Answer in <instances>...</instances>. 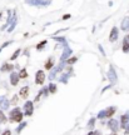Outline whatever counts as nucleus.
I'll use <instances>...</instances> for the list:
<instances>
[{
    "instance_id": "nucleus-20",
    "label": "nucleus",
    "mask_w": 129,
    "mask_h": 135,
    "mask_svg": "<svg viewBox=\"0 0 129 135\" xmlns=\"http://www.w3.org/2000/svg\"><path fill=\"white\" fill-rule=\"evenodd\" d=\"M6 121H8V119H6V115H5V114H4V111L0 109V123H1V124H5Z\"/></svg>"
},
{
    "instance_id": "nucleus-19",
    "label": "nucleus",
    "mask_w": 129,
    "mask_h": 135,
    "mask_svg": "<svg viewBox=\"0 0 129 135\" xmlns=\"http://www.w3.org/2000/svg\"><path fill=\"white\" fill-rule=\"evenodd\" d=\"M48 89H49V93H50V94H55L58 88H57V84L50 83V84H49V86H48Z\"/></svg>"
},
{
    "instance_id": "nucleus-15",
    "label": "nucleus",
    "mask_w": 129,
    "mask_h": 135,
    "mask_svg": "<svg viewBox=\"0 0 129 135\" xmlns=\"http://www.w3.org/2000/svg\"><path fill=\"white\" fill-rule=\"evenodd\" d=\"M45 69H46V70L54 69V59H53V58H49V59L46 60V63H45Z\"/></svg>"
},
{
    "instance_id": "nucleus-4",
    "label": "nucleus",
    "mask_w": 129,
    "mask_h": 135,
    "mask_svg": "<svg viewBox=\"0 0 129 135\" xmlns=\"http://www.w3.org/2000/svg\"><path fill=\"white\" fill-rule=\"evenodd\" d=\"M107 125H108V128H109L113 133H117V131L119 130V128H120V124H119L115 119H110V120L107 123Z\"/></svg>"
},
{
    "instance_id": "nucleus-33",
    "label": "nucleus",
    "mask_w": 129,
    "mask_h": 135,
    "mask_svg": "<svg viewBox=\"0 0 129 135\" xmlns=\"http://www.w3.org/2000/svg\"><path fill=\"white\" fill-rule=\"evenodd\" d=\"M99 50L101 51V54H103V55H105V54H104V49H103V48H101L100 45H99Z\"/></svg>"
},
{
    "instance_id": "nucleus-21",
    "label": "nucleus",
    "mask_w": 129,
    "mask_h": 135,
    "mask_svg": "<svg viewBox=\"0 0 129 135\" xmlns=\"http://www.w3.org/2000/svg\"><path fill=\"white\" fill-rule=\"evenodd\" d=\"M69 76H70V74H69V73H65V74H63V75L60 76V81H62V83H64V84H66V83H68Z\"/></svg>"
},
{
    "instance_id": "nucleus-28",
    "label": "nucleus",
    "mask_w": 129,
    "mask_h": 135,
    "mask_svg": "<svg viewBox=\"0 0 129 135\" xmlns=\"http://www.w3.org/2000/svg\"><path fill=\"white\" fill-rule=\"evenodd\" d=\"M18 100H19V95H14V98L11 99V104H13V105H16V104H18Z\"/></svg>"
},
{
    "instance_id": "nucleus-6",
    "label": "nucleus",
    "mask_w": 129,
    "mask_h": 135,
    "mask_svg": "<svg viewBox=\"0 0 129 135\" xmlns=\"http://www.w3.org/2000/svg\"><path fill=\"white\" fill-rule=\"evenodd\" d=\"M128 125H129V111L120 116V128L125 130Z\"/></svg>"
},
{
    "instance_id": "nucleus-3",
    "label": "nucleus",
    "mask_w": 129,
    "mask_h": 135,
    "mask_svg": "<svg viewBox=\"0 0 129 135\" xmlns=\"http://www.w3.org/2000/svg\"><path fill=\"white\" fill-rule=\"evenodd\" d=\"M33 113H34V103L33 101H27L24 104V115L32 116Z\"/></svg>"
},
{
    "instance_id": "nucleus-25",
    "label": "nucleus",
    "mask_w": 129,
    "mask_h": 135,
    "mask_svg": "<svg viewBox=\"0 0 129 135\" xmlns=\"http://www.w3.org/2000/svg\"><path fill=\"white\" fill-rule=\"evenodd\" d=\"M94 125H95V118H92L89 121H88V129H93L94 128Z\"/></svg>"
},
{
    "instance_id": "nucleus-16",
    "label": "nucleus",
    "mask_w": 129,
    "mask_h": 135,
    "mask_svg": "<svg viewBox=\"0 0 129 135\" xmlns=\"http://www.w3.org/2000/svg\"><path fill=\"white\" fill-rule=\"evenodd\" d=\"M123 51L124 53H128L129 51V35H127L124 38V41H123Z\"/></svg>"
},
{
    "instance_id": "nucleus-27",
    "label": "nucleus",
    "mask_w": 129,
    "mask_h": 135,
    "mask_svg": "<svg viewBox=\"0 0 129 135\" xmlns=\"http://www.w3.org/2000/svg\"><path fill=\"white\" fill-rule=\"evenodd\" d=\"M97 118H98V119H100V120H103V119L105 118V111H104V110H100V111L98 113Z\"/></svg>"
},
{
    "instance_id": "nucleus-2",
    "label": "nucleus",
    "mask_w": 129,
    "mask_h": 135,
    "mask_svg": "<svg viewBox=\"0 0 129 135\" xmlns=\"http://www.w3.org/2000/svg\"><path fill=\"white\" fill-rule=\"evenodd\" d=\"M44 81H45V73L43 70H38L36 74H35V84L43 86Z\"/></svg>"
},
{
    "instance_id": "nucleus-17",
    "label": "nucleus",
    "mask_w": 129,
    "mask_h": 135,
    "mask_svg": "<svg viewBox=\"0 0 129 135\" xmlns=\"http://www.w3.org/2000/svg\"><path fill=\"white\" fill-rule=\"evenodd\" d=\"M122 30L127 31L129 30V18H124L123 21H122Z\"/></svg>"
},
{
    "instance_id": "nucleus-1",
    "label": "nucleus",
    "mask_w": 129,
    "mask_h": 135,
    "mask_svg": "<svg viewBox=\"0 0 129 135\" xmlns=\"http://www.w3.org/2000/svg\"><path fill=\"white\" fill-rule=\"evenodd\" d=\"M23 118H24V114L21 113V109H20L19 106L14 108V109L9 113V120H10V121L23 123Z\"/></svg>"
},
{
    "instance_id": "nucleus-30",
    "label": "nucleus",
    "mask_w": 129,
    "mask_h": 135,
    "mask_svg": "<svg viewBox=\"0 0 129 135\" xmlns=\"http://www.w3.org/2000/svg\"><path fill=\"white\" fill-rule=\"evenodd\" d=\"M57 41H59V43H64V45H66V41H65L64 38H54Z\"/></svg>"
},
{
    "instance_id": "nucleus-9",
    "label": "nucleus",
    "mask_w": 129,
    "mask_h": 135,
    "mask_svg": "<svg viewBox=\"0 0 129 135\" xmlns=\"http://www.w3.org/2000/svg\"><path fill=\"white\" fill-rule=\"evenodd\" d=\"M19 80H20V78H19V74L13 71V73L10 74V84H11L13 86H16V85L19 84Z\"/></svg>"
},
{
    "instance_id": "nucleus-26",
    "label": "nucleus",
    "mask_w": 129,
    "mask_h": 135,
    "mask_svg": "<svg viewBox=\"0 0 129 135\" xmlns=\"http://www.w3.org/2000/svg\"><path fill=\"white\" fill-rule=\"evenodd\" d=\"M45 44H46V40H43L41 43H39V44L36 45V49H38V50H41V49H44Z\"/></svg>"
},
{
    "instance_id": "nucleus-31",
    "label": "nucleus",
    "mask_w": 129,
    "mask_h": 135,
    "mask_svg": "<svg viewBox=\"0 0 129 135\" xmlns=\"http://www.w3.org/2000/svg\"><path fill=\"white\" fill-rule=\"evenodd\" d=\"M1 135H11V131H10L9 129H5V130L3 131V134Z\"/></svg>"
},
{
    "instance_id": "nucleus-5",
    "label": "nucleus",
    "mask_w": 129,
    "mask_h": 135,
    "mask_svg": "<svg viewBox=\"0 0 129 135\" xmlns=\"http://www.w3.org/2000/svg\"><path fill=\"white\" fill-rule=\"evenodd\" d=\"M108 79L110 80V84L112 85H114L117 81H118V78H117V74H115V70H114V68L109 66V71H108Z\"/></svg>"
},
{
    "instance_id": "nucleus-36",
    "label": "nucleus",
    "mask_w": 129,
    "mask_h": 135,
    "mask_svg": "<svg viewBox=\"0 0 129 135\" xmlns=\"http://www.w3.org/2000/svg\"><path fill=\"white\" fill-rule=\"evenodd\" d=\"M109 135H118V134H115V133H113V134H109Z\"/></svg>"
},
{
    "instance_id": "nucleus-10",
    "label": "nucleus",
    "mask_w": 129,
    "mask_h": 135,
    "mask_svg": "<svg viewBox=\"0 0 129 135\" xmlns=\"http://www.w3.org/2000/svg\"><path fill=\"white\" fill-rule=\"evenodd\" d=\"M118 33H119V29H118L117 26L112 28V30H110V35H109V40H110L112 43L117 41V39H118Z\"/></svg>"
},
{
    "instance_id": "nucleus-22",
    "label": "nucleus",
    "mask_w": 129,
    "mask_h": 135,
    "mask_svg": "<svg viewBox=\"0 0 129 135\" xmlns=\"http://www.w3.org/2000/svg\"><path fill=\"white\" fill-rule=\"evenodd\" d=\"M27 124H28V123H25V121H23V123H21V124H20V125H19V126L16 128V130H15V131H16L18 134H20V133L23 131V129H24V128L27 126Z\"/></svg>"
},
{
    "instance_id": "nucleus-23",
    "label": "nucleus",
    "mask_w": 129,
    "mask_h": 135,
    "mask_svg": "<svg viewBox=\"0 0 129 135\" xmlns=\"http://www.w3.org/2000/svg\"><path fill=\"white\" fill-rule=\"evenodd\" d=\"M20 53H21V49H16V50H15V53H14V54L11 55L10 60H11V61H14V60H15V59H16V58L19 56V54H20Z\"/></svg>"
},
{
    "instance_id": "nucleus-11",
    "label": "nucleus",
    "mask_w": 129,
    "mask_h": 135,
    "mask_svg": "<svg viewBox=\"0 0 129 135\" xmlns=\"http://www.w3.org/2000/svg\"><path fill=\"white\" fill-rule=\"evenodd\" d=\"M10 105V101L6 99V96H0V109L1 110H6Z\"/></svg>"
},
{
    "instance_id": "nucleus-29",
    "label": "nucleus",
    "mask_w": 129,
    "mask_h": 135,
    "mask_svg": "<svg viewBox=\"0 0 129 135\" xmlns=\"http://www.w3.org/2000/svg\"><path fill=\"white\" fill-rule=\"evenodd\" d=\"M41 91H43V95H44V96H48V95L50 94L48 88H43V89H41Z\"/></svg>"
},
{
    "instance_id": "nucleus-35",
    "label": "nucleus",
    "mask_w": 129,
    "mask_h": 135,
    "mask_svg": "<svg viewBox=\"0 0 129 135\" xmlns=\"http://www.w3.org/2000/svg\"><path fill=\"white\" fill-rule=\"evenodd\" d=\"M95 135H101V134H100L99 131H95Z\"/></svg>"
},
{
    "instance_id": "nucleus-37",
    "label": "nucleus",
    "mask_w": 129,
    "mask_h": 135,
    "mask_svg": "<svg viewBox=\"0 0 129 135\" xmlns=\"http://www.w3.org/2000/svg\"><path fill=\"white\" fill-rule=\"evenodd\" d=\"M1 50H3V49H1V46H0V51H1Z\"/></svg>"
},
{
    "instance_id": "nucleus-13",
    "label": "nucleus",
    "mask_w": 129,
    "mask_h": 135,
    "mask_svg": "<svg viewBox=\"0 0 129 135\" xmlns=\"http://www.w3.org/2000/svg\"><path fill=\"white\" fill-rule=\"evenodd\" d=\"M19 96L21 99H27L29 96V86H23L19 91Z\"/></svg>"
},
{
    "instance_id": "nucleus-14",
    "label": "nucleus",
    "mask_w": 129,
    "mask_h": 135,
    "mask_svg": "<svg viewBox=\"0 0 129 135\" xmlns=\"http://www.w3.org/2000/svg\"><path fill=\"white\" fill-rule=\"evenodd\" d=\"M13 69H14V65L13 64H8V63H4V65L1 66V71H10V73H13Z\"/></svg>"
},
{
    "instance_id": "nucleus-8",
    "label": "nucleus",
    "mask_w": 129,
    "mask_h": 135,
    "mask_svg": "<svg viewBox=\"0 0 129 135\" xmlns=\"http://www.w3.org/2000/svg\"><path fill=\"white\" fill-rule=\"evenodd\" d=\"M27 3L29 5H43V6H48L51 0H27Z\"/></svg>"
},
{
    "instance_id": "nucleus-24",
    "label": "nucleus",
    "mask_w": 129,
    "mask_h": 135,
    "mask_svg": "<svg viewBox=\"0 0 129 135\" xmlns=\"http://www.w3.org/2000/svg\"><path fill=\"white\" fill-rule=\"evenodd\" d=\"M76 61H78V58H76V56H73V58H69L65 63H66L68 65H73V64H74V63H76Z\"/></svg>"
},
{
    "instance_id": "nucleus-34",
    "label": "nucleus",
    "mask_w": 129,
    "mask_h": 135,
    "mask_svg": "<svg viewBox=\"0 0 129 135\" xmlns=\"http://www.w3.org/2000/svg\"><path fill=\"white\" fill-rule=\"evenodd\" d=\"M87 135H95V131H89Z\"/></svg>"
},
{
    "instance_id": "nucleus-32",
    "label": "nucleus",
    "mask_w": 129,
    "mask_h": 135,
    "mask_svg": "<svg viewBox=\"0 0 129 135\" xmlns=\"http://www.w3.org/2000/svg\"><path fill=\"white\" fill-rule=\"evenodd\" d=\"M69 18H71V15H70V14H65V15H63L62 19H63V20H66V19H69Z\"/></svg>"
},
{
    "instance_id": "nucleus-18",
    "label": "nucleus",
    "mask_w": 129,
    "mask_h": 135,
    "mask_svg": "<svg viewBox=\"0 0 129 135\" xmlns=\"http://www.w3.org/2000/svg\"><path fill=\"white\" fill-rule=\"evenodd\" d=\"M18 74H19V78H20V79H27V78H28V70H27V68H23Z\"/></svg>"
},
{
    "instance_id": "nucleus-7",
    "label": "nucleus",
    "mask_w": 129,
    "mask_h": 135,
    "mask_svg": "<svg viewBox=\"0 0 129 135\" xmlns=\"http://www.w3.org/2000/svg\"><path fill=\"white\" fill-rule=\"evenodd\" d=\"M71 49L68 46V45H65L64 46V50H63V54H62V58H60V63H63V61H66L68 59H69V56L71 55Z\"/></svg>"
},
{
    "instance_id": "nucleus-12",
    "label": "nucleus",
    "mask_w": 129,
    "mask_h": 135,
    "mask_svg": "<svg viewBox=\"0 0 129 135\" xmlns=\"http://www.w3.org/2000/svg\"><path fill=\"white\" fill-rule=\"evenodd\" d=\"M104 111H105V118L112 119V116H113V115L115 114V111H117V108H115V106H109V108L104 109Z\"/></svg>"
}]
</instances>
